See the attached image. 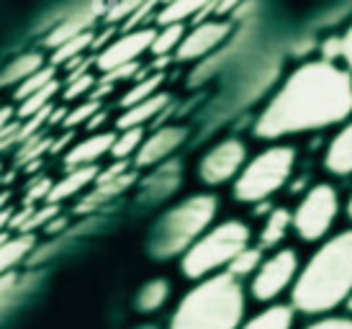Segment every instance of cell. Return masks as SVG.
Here are the masks:
<instances>
[{"instance_id": "cell-1", "label": "cell", "mask_w": 352, "mask_h": 329, "mask_svg": "<svg viewBox=\"0 0 352 329\" xmlns=\"http://www.w3.org/2000/svg\"><path fill=\"white\" fill-rule=\"evenodd\" d=\"M347 118H352V72L329 59H309L270 96L254 118L252 134L275 142L340 126Z\"/></svg>"}, {"instance_id": "cell-2", "label": "cell", "mask_w": 352, "mask_h": 329, "mask_svg": "<svg viewBox=\"0 0 352 329\" xmlns=\"http://www.w3.org/2000/svg\"><path fill=\"white\" fill-rule=\"evenodd\" d=\"M291 306L296 314L327 317L342 309L352 293V226L329 234L298 268Z\"/></svg>"}, {"instance_id": "cell-3", "label": "cell", "mask_w": 352, "mask_h": 329, "mask_svg": "<svg viewBox=\"0 0 352 329\" xmlns=\"http://www.w3.org/2000/svg\"><path fill=\"white\" fill-rule=\"evenodd\" d=\"M247 317V288L232 273H216L177 301L167 329H239Z\"/></svg>"}, {"instance_id": "cell-4", "label": "cell", "mask_w": 352, "mask_h": 329, "mask_svg": "<svg viewBox=\"0 0 352 329\" xmlns=\"http://www.w3.org/2000/svg\"><path fill=\"white\" fill-rule=\"evenodd\" d=\"M216 213H219V198L214 193H196L180 201L157 222L149 252L157 260L180 257L208 226H214Z\"/></svg>"}, {"instance_id": "cell-5", "label": "cell", "mask_w": 352, "mask_h": 329, "mask_svg": "<svg viewBox=\"0 0 352 329\" xmlns=\"http://www.w3.org/2000/svg\"><path fill=\"white\" fill-rule=\"evenodd\" d=\"M247 244H252V232L242 219H226L208 226L196 242L180 255V273L188 281H204L208 275L224 273Z\"/></svg>"}, {"instance_id": "cell-6", "label": "cell", "mask_w": 352, "mask_h": 329, "mask_svg": "<svg viewBox=\"0 0 352 329\" xmlns=\"http://www.w3.org/2000/svg\"><path fill=\"white\" fill-rule=\"evenodd\" d=\"M296 147L270 145L245 162L234 180H232V198L236 204L257 206L270 201L285 183H291L296 170Z\"/></svg>"}, {"instance_id": "cell-7", "label": "cell", "mask_w": 352, "mask_h": 329, "mask_svg": "<svg viewBox=\"0 0 352 329\" xmlns=\"http://www.w3.org/2000/svg\"><path fill=\"white\" fill-rule=\"evenodd\" d=\"M340 209H342V201L334 185L314 183L311 188L303 191L296 209L291 211V232H296L301 242H324L332 234Z\"/></svg>"}, {"instance_id": "cell-8", "label": "cell", "mask_w": 352, "mask_h": 329, "mask_svg": "<svg viewBox=\"0 0 352 329\" xmlns=\"http://www.w3.org/2000/svg\"><path fill=\"white\" fill-rule=\"evenodd\" d=\"M298 268H301V260L294 247H278L273 252H265L260 268L250 275L247 293L257 304H265V306L275 304L285 290L294 288Z\"/></svg>"}, {"instance_id": "cell-9", "label": "cell", "mask_w": 352, "mask_h": 329, "mask_svg": "<svg viewBox=\"0 0 352 329\" xmlns=\"http://www.w3.org/2000/svg\"><path fill=\"white\" fill-rule=\"evenodd\" d=\"M247 162V145L236 136H226L214 145L198 162V180L208 188L232 183Z\"/></svg>"}, {"instance_id": "cell-10", "label": "cell", "mask_w": 352, "mask_h": 329, "mask_svg": "<svg viewBox=\"0 0 352 329\" xmlns=\"http://www.w3.org/2000/svg\"><path fill=\"white\" fill-rule=\"evenodd\" d=\"M229 34H232V21L229 19L201 21L183 36L180 47L175 49V59L177 62H196V59L206 57L214 49L221 47L229 39Z\"/></svg>"}, {"instance_id": "cell-11", "label": "cell", "mask_w": 352, "mask_h": 329, "mask_svg": "<svg viewBox=\"0 0 352 329\" xmlns=\"http://www.w3.org/2000/svg\"><path fill=\"white\" fill-rule=\"evenodd\" d=\"M155 31L157 29H134L129 34H121L116 41H111L108 47H103L98 57H96V67L106 75L111 70H118L124 65H134L139 62L142 54H147L149 47H152V39H155Z\"/></svg>"}, {"instance_id": "cell-12", "label": "cell", "mask_w": 352, "mask_h": 329, "mask_svg": "<svg viewBox=\"0 0 352 329\" xmlns=\"http://www.w3.org/2000/svg\"><path fill=\"white\" fill-rule=\"evenodd\" d=\"M186 126H160L149 136H144L139 152L134 155V162H137V167H155V164L165 162L175 155L180 145H186Z\"/></svg>"}, {"instance_id": "cell-13", "label": "cell", "mask_w": 352, "mask_h": 329, "mask_svg": "<svg viewBox=\"0 0 352 329\" xmlns=\"http://www.w3.org/2000/svg\"><path fill=\"white\" fill-rule=\"evenodd\" d=\"M324 170L334 178H350L352 175V118L340 124L337 134L329 139L324 149Z\"/></svg>"}, {"instance_id": "cell-14", "label": "cell", "mask_w": 352, "mask_h": 329, "mask_svg": "<svg viewBox=\"0 0 352 329\" xmlns=\"http://www.w3.org/2000/svg\"><path fill=\"white\" fill-rule=\"evenodd\" d=\"M113 139H116L113 131H98V134L85 136L82 142H78V145L72 147L67 155H65V164H67V170L85 167V164H96L103 155H111Z\"/></svg>"}, {"instance_id": "cell-15", "label": "cell", "mask_w": 352, "mask_h": 329, "mask_svg": "<svg viewBox=\"0 0 352 329\" xmlns=\"http://www.w3.org/2000/svg\"><path fill=\"white\" fill-rule=\"evenodd\" d=\"M214 8V0H167L162 8L157 10V23H186V21H206V16Z\"/></svg>"}, {"instance_id": "cell-16", "label": "cell", "mask_w": 352, "mask_h": 329, "mask_svg": "<svg viewBox=\"0 0 352 329\" xmlns=\"http://www.w3.org/2000/svg\"><path fill=\"white\" fill-rule=\"evenodd\" d=\"M288 232H291V211L283 206H273L265 213L260 234H257V247L263 252L278 250V247H283Z\"/></svg>"}, {"instance_id": "cell-17", "label": "cell", "mask_w": 352, "mask_h": 329, "mask_svg": "<svg viewBox=\"0 0 352 329\" xmlns=\"http://www.w3.org/2000/svg\"><path fill=\"white\" fill-rule=\"evenodd\" d=\"M170 103V98L165 93H157V96L147 98V100H142V103H134V106L124 108V114L116 118V129H144L149 121H155L165 106Z\"/></svg>"}, {"instance_id": "cell-18", "label": "cell", "mask_w": 352, "mask_h": 329, "mask_svg": "<svg viewBox=\"0 0 352 329\" xmlns=\"http://www.w3.org/2000/svg\"><path fill=\"white\" fill-rule=\"evenodd\" d=\"M296 311L291 304H267L252 317H245L239 329H294Z\"/></svg>"}, {"instance_id": "cell-19", "label": "cell", "mask_w": 352, "mask_h": 329, "mask_svg": "<svg viewBox=\"0 0 352 329\" xmlns=\"http://www.w3.org/2000/svg\"><path fill=\"white\" fill-rule=\"evenodd\" d=\"M96 178H98V167H96V164L75 167V170H69L59 183L52 185L47 201H50V204H59V201H65V198H69V195L80 193L85 185H93L96 183Z\"/></svg>"}, {"instance_id": "cell-20", "label": "cell", "mask_w": 352, "mask_h": 329, "mask_svg": "<svg viewBox=\"0 0 352 329\" xmlns=\"http://www.w3.org/2000/svg\"><path fill=\"white\" fill-rule=\"evenodd\" d=\"M170 293H173V283L167 281V278H152V281H147L139 288L137 311H142V314H155V311H160L167 304Z\"/></svg>"}, {"instance_id": "cell-21", "label": "cell", "mask_w": 352, "mask_h": 329, "mask_svg": "<svg viewBox=\"0 0 352 329\" xmlns=\"http://www.w3.org/2000/svg\"><path fill=\"white\" fill-rule=\"evenodd\" d=\"M44 67V57L39 52H29V54H21L10 62L8 67L0 72V87H8V85H21L23 80L34 75L36 70Z\"/></svg>"}, {"instance_id": "cell-22", "label": "cell", "mask_w": 352, "mask_h": 329, "mask_svg": "<svg viewBox=\"0 0 352 329\" xmlns=\"http://www.w3.org/2000/svg\"><path fill=\"white\" fill-rule=\"evenodd\" d=\"M93 16H96V8L85 10V13H75V16L65 19L57 29L47 36L44 44L52 49H57L59 44H65V41L72 39V36H78V34H82V31H90V21H93Z\"/></svg>"}, {"instance_id": "cell-23", "label": "cell", "mask_w": 352, "mask_h": 329, "mask_svg": "<svg viewBox=\"0 0 352 329\" xmlns=\"http://www.w3.org/2000/svg\"><path fill=\"white\" fill-rule=\"evenodd\" d=\"M183 36H186V23H167V26H160V29L155 31L149 54H155V57L175 54V49L180 47Z\"/></svg>"}, {"instance_id": "cell-24", "label": "cell", "mask_w": 352, "mask_h": 329, "mask_svg": "<svg viewBox=\"0 0 352 329\" xmlns=\"http://www.w3.org/2000/svg\"><path fill=\"white\" fill-rule=\"evenodd\" d=\"M93 44H96L93 31H82V34L67 39L65 44H59V47L52 52V65L57 67V65H67V62H72V59H80L82 57V52H88Z\"/></svg>"}, {"instance_id": "cell-25", "label": "cell", "mask_w": 352, "mask_h": 329, "mask_svg": "<svg viewBox=\"0 0 352 329\" xmlns=\"http://www.w3.org/2000/svg\"><path fill=\"white\" fill-rule=\"evenodd\" d=\"M31 247H34L31 234H21L16 240H6L0 244V275H6L13 265H19L26 257V252H31Z\"/></svg>"}, {"instance_id": "cell-26", "label": "cell", "mask_w": 352, "mask_h": 329, "mask_svg": "<svg viewBox=\"0 0 352 329\" xmlns=\"http://www.w3.org/2000/svg\"><path fill=\"white\" fill-rule=\"evenodd\" d=\"M265 252L257 247V244H247L245 250L236 255L234 260L229 262V268H226V273H232L234 278H239V281H245V278H250L257 268H260V262H263Z\"/></svg>"}, {"instance_id": "cell-27", "label": "cell", "mask_w": 352, "mask_h": 329, "mask_svg": "<svg viewBox=\"0 0 352 329\" xmlns=\"http://www.w3.org/2000/svg\"><path fill=\"white\" fill-rule=\"evenodd\" d=\"M57 90H59V83L57 80H52L50 85H44L41 90L31 93L29 98H23V100H21V108H19V118H26V121H29L31 116H36V114H41L44 108H50L52 98L57 96Z\"/></svg>"}, {"instance_id": "cell-28", "label": "cell", "mask_w": 352, "mask_h": 329, "mask_svg": "<svg viewBox=\"0 0 352 329\" xmlns=\"http://www.w3.org/2000/svg\"><path fill=\"white\" fill-rule=\"evenodd\" d=\"M142 142H144V129H121L113 139L111 155L116 157L118 162H126L129 157H134L139 152Z\"/></svg>"}, {"instance_id": "cell-29", "label": "cell", "mask_w": 352, "mask_h": 329, "mask_svg": "<svg viewBox=\"0 0 352 329\" xmlns=\"http://www.w3.org/2000/svg\"><path fill=\"white\" fill-rule=\"evenodd\" d=\"M162 80H165V75H162V72L144 75L137 85L129 87L126 93H124V98H121V108H129V106H134V103H142V100H147V98L157 96V93H160V85H162Z\"/></svg>"}, {"instance_id": "cell-30", "label": "cell", "mask_w": 352, "mask_h": 329, "mask_svg": "<svg viewBox=\"0 0 352 329\" xmlns=\"http://www.w3.org/2000/svg\"><path fill=\"white\" fill-rule=\"evenodd\" d=\"M52 80H57V78H54V65H44V67L36 70L34 75H29V78L16 87V98H19V100H23V98H29L31 93L41 90L44 85H50Z\"/></svg>"}, {"instance_id": "cell-31", "label": "cell", "mask_w": 352, "mask_h": 329, "mask_svg": "<svg viewBox=\"0 0 352 329\" xmlns=\"http://www.w3.org/2000/svg\"><path fill=\"white\" fill-rule=\"evenodd\" d=\"M100 111V103L93 98V100H85V103H80L75 111H69V114H65V118H62V124L67 126V129H72V126L78 124H88L90 118L96 116Z\"/></svg>"}, {"instance_id": "cell-32", "label": "cell", "mask_w": 352, "mask_h": 329, "mask_svg": "<svg viewBox=\"0 0 352 329\" xmlns=\"http://www.w3.org/2000/svg\"><path fill=\"white\" fill-rule=\"evenodd\" d=\"M149 0H116L106 13L108 23H116V21H129L134 13H137L142 6H147Z\"/></svg>"}, {"instance_id": "cell-33", "label": "cell", "mask_w": 352, "mask_h": 329, "mask_svg": "<svg viewBox=\"0 0 352 329\" xmlns=\"http://www.w3.org/2000/svg\"><path fill=\"white\" fill-rule=\"evenodd\" d=\"M67 83H69V85L65 87V98H67V100H75V98L85 96L88 90H93V87H96V78H93L90 72H85V75H78V78H69Z\"/></svg>"}, {"instance_id": "cell-34", "label": "cell", "mask_w": 352, "mask_h": 329, "mask_svg": "<svg viewBox=\"0 0 352 329\" xmlns=\"http://www.w3.org/2000/svg\"><path fill=\"white\" fill-rule=\"evenodd\" d=\"M303 329H352V317H337V314H327V317H316L311 324Z\"/></svg>"}, {"instance_id": "cell-35", "label": "cell", "mask_w": 352, "mask_h": 329, "mask_svg": "<svg viewBox=\"0 0 352 329\" xmlns=\"http://www.w3.org/2000/svg\"><path fill=\"white\" fill-rule=\"evenodd\" d=\"M247 0H214V8H211V16L214 19H226L236 10H245Z\"/></svg>"}, {"instance_id": "cell-36", "label": "cell", "mask_w": 352, "mask_h": 329, "mask_svg": "<svg viewBox=\"0 0 352 329\" xmlns=\"http://www.w3.org/2000/svg\"><path fill=\"white\" fill-rule=\"evenodd\" d=\"M340 59L344 62V70L352 72V23L347 26L342 36H340Z\"/></svg>"}, {"instance_id": "cell-37", "label": "cell", "mask_w": 352, "mask_h": 329, "mask_svg": "<svg viewBox=\"0 0 352 329\" xmlns=\"http://www.w3.org/2000/svg\"><path fill=\"white\" fill-rule=\"evenodd\" d=\"M52 185H54L52 180H39V183H36V188H31L29 195H26V206L34 204V201H36V198H41V195H50Z\"/></svg>"}, {"instance_id": "cell-38", "label": "cell", "mask_w": 352, "mask_h": 329, "mask_svg": "<svg viewBox=\"0 0 352 329\" xmlns=\"http://www.w3.org/2000/svg\"><path fill=\"white\" fill-rule=\"evenodd\" d=\"M10 118H13V108H0V131L6 129V126H10Z\"/></svg>"}, {"instance_id": "cell-39", "label": "cell", "mask_w": 352, "mask_h": 329, "mask_svg": "<svg viewBox=\"0 0 352 329\" xmlns=\"http://www.w3.org/2000/svg\"><path fill=\"white\" fill-rule=\"evenodd\" d=\"M344 213H347V219L352 222V191H350V195H347V204H344Z\"/></svg>"}, {"instance_id": "cell-40", "label": "cell", "mask_w": 352, "mask_h": 329, "mask_svg": "<svg viewBox=\"0 0 352 329\" xmlns=\"http://www.w3.org/2000/svg\"><path fill=\"white\" fill-rule=\"evenodd\" d=\"M342 309L347 311V317H352V293H350V296H347V299H344Z\"/></svg>"}, {"instance_id": "cell-41", "label": "cell", "mask_w": 352, "mask_h": 329, "mask_svg": "<svg viewBox=\"0 0 352 329\" xmlns=\"http://www.w3.org/2000/svg\"><path fill=\"white\" fill-rule=\"evenodd\" d=\"M6 201H8V195H6V193H0V211H3V204H6Z\"/></svg>"}, {"instance_id": "cell-42", "label": "cell", "mask_w": 352, "mask_h": 329, "mask_svg": "<svg viewBox=\"0 0 352 329\" xmlns=\"http://www.w3.org/2000/svg\"><path fill=\"white\" fill-rule=\"evenodd\" d=\"M139 329H160V327H155V324H147V327H139Z\"/></svg>"}, {"instance_id": "cell-43", "label": "cell", "mask_w": 352, "mask_h": 329, "mask_svg": "<svg viewBox=\"0 0 352 329\" xmlns=\"http://www.w3.org/2000/svg\"><path fill=\"white\" fill-rule=\"evenodd\" d=\"M162 3H167V0H162Z\"/></svg>"}]
</instances>
